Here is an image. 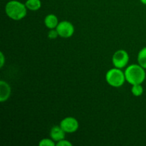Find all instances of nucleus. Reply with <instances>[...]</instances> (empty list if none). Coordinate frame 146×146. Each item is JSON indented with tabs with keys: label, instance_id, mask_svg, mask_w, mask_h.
<instances>
[{
	"label": "nucleus",
	"instance_id": "f257e3e1",
	"mask_svg": "<svg viewBox=\"0 0 146 146\" xmlns=\"http://www.w3.org/2000/svg\"><path fill=\"white\" fill-rule=\"evenodd\" d=\"M124 73L125 80L131 85L142 84L146 78L145 69L139 64H131L128 66Z\"/></svg>",
	"mask_w": 146,
	"mask_h": 146
},
{
	"label": "nucleus",
	"instance_id": "f03ea898",
	"mask_svg": "<svg viewBox=\"0 0 146 146\" xmlns=\"http://www.w3.org/2000/svg\"><path fill=\"white\" fill-rule=\"evenodd\" d=\"M5 12L10 19L19 21L27 16V8L25 4L17 0L8 1L5 6Z\"/></svg>",
	"mask_w": 146,
	"mask_h": 146
},
{
	"label": "nucleus",
	"instance_id": "7ed1b4c3",
	"mask_svg": "<svg viewBox=\"0 0 146 146\" xmlns=\"http://www.w3.org/2000/svg\"><path fill=\"white\" fill-rule=\"evenodd\" d=\"M106 81L107 84L114 88H119L125 84V73L121 69L115 67L108 70L106 74Z\"/></svg>",
	"mask_w": 146,
	"mask_h": 146
},
{
	"label": "nucleus",
	"instance_id": "20e7f679",
	"mask_svg": "<svg viewBox=\"0 0 146 146\" xmlns=\"http://www.w3.org/2000/svg\"><path fill=\"white\" fill-rule=\"evenodd\" d=\"M128 61H129V55L125 50H118L114 53L112 56V63L113 66L121 69L127 66Z\"/></svg>",
	"mask_w": 146,
	"mask_h": 146
},
{
	"label": "nucleus",
	"instance_id": "39448f33",
	"mask_svg": "<svg viewBox=\"0 0 146 146\" xmlns=\"http://www.w3.org/2000/svg\"><path fill=\"white\" fill-rule=\"evenodd\" d=\"M58 31V36L62 38H70L74 34V26L72 23L68 21H62L58 23V26L56 28Z\"/></svg>",
	"mask_w": 146,
	"mask_h": 146
},
{
	"label": "nucleus",
	"instance_id": "423d86ee",
	"mask_svg": "<svg viewBox=\"0 0 146 146\" xmlns=\"http://www.w3.org/2000/svg\"><path fill=\"white\" fill-rule=\"evenodd\" d=\"M60 126L66 133H73L78 131L79 123L78 120L74 117H66L60 122Z\"/></svg>",
	"mask_w": 146,
	"mask_h": 146
},
{
	"label": "nucleus",
	"instance_id": "0eeeda50",
	"mask_svg": "<svg viewBox=\"0 0 146 146\" xmlns=\"http://www.w3.org/2000/svg\"><path fill=\"white\" fill-rule=\"evenodd\" d=\"M11 90L9 84L6 81H0V102L7 101L11 96Z\"/></svg>",
	"mask_w": 146,
	"mask_h": 146
},
{
	"label": "nucleus",
	"instance_id": "6e6552de",
	"mask_svg": "<svg viewBox=\"0 0 146 146\" xmlns=\"http://www.w3.org/2000/svg\"><path fill=\"white\" fill-rule=\"evenodd\" d=\"M65 135L66 132L61 128L60 125L52 127L51 131H50V137L55 142H58L61 140L65 139Z\"/></svg>",
	"mask_w": 146,
	"mask_h": 146
},
{
	"label": "nucleus",
	"instance_id": "1a4fd4ad",
	"mask_svg": "<svg viewBox=\"0 0 146 146\" xmlns=\"http://www.w3.org/2000/svg\"><path fill=\"white\" fill-rule=\"evenodd\" d=\"M58 19L55 14H49L44 19V24L49 29H56L58 24Z\"/></svg>",
	"mask_w": 146,
	"mask_h": 146
},
{
	"label": "nucleus",
	"instance_id": "9d476101",
	"mask_svg": "<svg viewBox=\"0 0 146 146\" xmlns=\"http://www.w3.org/2000/svg\"><path fill=\"white\" fill-rule=\"evenodd\" d=\"M25 5L30 11H38L41 7V0H27Z\"/></svg>",
	"mask_w": 146,
	"mask_h": 146
},
{
	"label": "nucleus",
	"instance_id": "9b49d317",
	"mask_svg": "<svg viewBox=\"0 0 146 146\" xmlns=\"http://www.w3.org/2000/svg\"><path fill=\"white\" fill-rule=\"evenodd\" d=\"M137 59H138V64L146 69V47H143L140 50Z\"/></svg>",
	"mask_w": 146,
	"mask_h": 146
},
{
	"label": "nucleus",
	"instance_id": "f8f14e48",
	"mask_svg": "<svg viewBox=\"0 0 146 146\" xmlns=\"http://www.w3.org/2000/svg\"><path fill=\"white\" fill-rule=\"evenodd\" d=\"M132 88H131V92H132L133 95L134 96H141L143 94V87L141 84H135V85H132Z\"/></svg>",
	"mask_w": 146,
	"mask_h": 146
},
{
	"label": "nucleus",
	"instance_id": "ddd939ff",
	"mask_svg": "<svg viewBox=\"0 0 146 146\" xmlns=\"http://www.w3.org/2000/svg\"><path fill=\"white\" fill-rule=\"evenodd\" d=\"M56 145L55 141L51 138H43L38 143L39 146H55Z\"/></svg>",
	"mask_w": 146,
	"mask_h": 146
},
{
	"label": "nucleus",
	"instance_id": "4468645a",
	"mask_svg": "<svg viewBox=\"0 0 146 146\" xmlns=\"http://www.w3.org/2000/svg\"><path fill=\"white\" fill-rule=\"evenodd\" d=\"M58 36V31L56 29H50V31L48 33V37L50 39H56L57 37Z\"/></svg>",
	"mask_w": 146,
	"mask_h": 146
},
{
	"label": "nucleus",
	"instance_id": "2eb2a0df",
	"mask_svg": "<svg viewBox=\"0 0 146 146\" xmlns=\"http://www.w3.org/2000/svg\"><path fill=\"white\" fill-rule=\"evenodd\" d=\"M57 146H72V143H71L70 141H67V140L63 139L61 140V141L56 142Z\"/></svg>",
	"mask_w": 146,
	"mask_h": 146
},
{
	"label": "nucleus",
	"instance_id": "dca6fc26",
	"mask_svg": "<svg viewBox=\"0 0 146 146\" xmlns=\"http://www.w3.org/2000/svg\"><path fill=\"white\" fill-rule=\"evenodd\" d=\"M4 63H5V58H4V55L2 52H1L0 53V67H1V68H2Z\"/></svg>",
	"mask_w": 146,
	"mask_h": 146
},
{
	"label": "nucleus",
	"instance_id": "f3484780",
	"mask_svg": "<svg viewBox=\"0 0 146 146\" xmlns=\"http://www.w3.org/2000/svg\"><path fill=\"white\" fill-rule=\"evenodd\" d=\"M141 1V2L142 3V4H145V5H146V0H140Z\"/></svg>",
	"mask_w": 146,
	"mask_h": 146
}]
</instances>
